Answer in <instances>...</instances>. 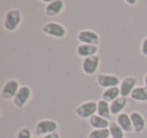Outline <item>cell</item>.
<instances>
[{
	"mask_svg": "<svg viewBox=\"0 0 147 138\" xmlns=\"http://www.w3.org/2000/svg\"><path fill=\"white\" fill-rule=\"evenodd\" d=\"M32 138H39L38 136H32Z\"/></svg>",
	"mask_w": 147,
	"mask_h": 138,
	"instance_id": "obj_28",
	"label": "cell"
},
{
	"mask_svg": "<svg viewBox=\"0 0 147 138\" xmlns=\"http://www.w3.org/2000/svg\"><path fill=\"white\" fill-rule=\"evenodd\" d=\"M140 51L142 53L143 57H147V37H145L144 39H142L140 45Z\"/></svg>",
	"mask_w": 147,
	"mask_h": 138,
	"instance_id": "obj_23",
	"label": "cell"
},
{
	"mask_svg": "<svg viewBox=\"0 0 147 138\" xmlns=\"http://www.w3.org/2000/svg\"><path fill=\"white\" fill-rule=\"evenodd\" d=\"M65 3L63 0H55L49 3L45 8V13L47 17H57L65 10Z\"/></svg>",
	"mask_w": 147,
	"mask_h": 138,
	"instance_id": "obj_11",
	"label": "cell"
},
{
	"mask_svg": "<svg viewBox=\"0 0 147 138\" xmlns=\"http://www.w3.org/2000/svg\"><path fill=\"white\" fill-rule=\"evenodd\" d=\"M137 87V78L134 76H127L121 81L119 85L120 93L122 97L128 98L132 94L133 90Z\"/></svg>",
	"mask_w": 147,
	"mask_h": 138,
	"instance_id": "obj_10",
	"label": "cell"
},
{
	"mask_svg": "<svg viewBox=\"0 0 147 138\" xmlns=\"http://www.w3.org/2000/svg\"><path fill=\"white\" fill-rule=\"evenodd\" d=\"M20 84L17 80L15 79H9L4 83L1 89V98L5 101H9V100H13L15 95L17 94L18 90L20 89Z\"/></svg>",
	"mask_w": 147,
	"mask_h": 138,
	"instance_id": "obj_5",
	"label": "cell"
},
{
	"mask_svg": "<svg viewBox=\"0 0 147 138\" xmlns=\"http://www.w3.org/2000/svg\"><path fill=\"white\" fill-rule=\"evenodd\" d=\"M109 131H110V136L112 138H125L124 130L120 127V125L116 121L110 122Z\"/></svg>",
	"mask_w": 147,
	"mask_h": 138,
	"instance_id": "obj_20",
	"label": "cell"
},
{
	"mask_svg": "<svg viewBox=\"0 0 147 138\" xmlns=\"http://www.w3.org/2000/svg\"><path fill=\"white\" fill-rule=\"evenodd\" d=\"M101 65V57L99 55H95L92 57H85L82 61V71L86 75L93 76L96 75Z\"/></svg>",
	"mask_w": 147,
	"mask_h": 138,
	"instance_id": "obj_4",
	"label": "cell"
},
{
	"mask_svg": "<svg viewBox=\"0 0 147 138\" xmlns=\"http://www.w3.org/2000/svg\"><path fill=\"white\" fill-rule=\"evenodd\" d=\"M109 138H112V137H109Z\"/></svg>",
	"mask_w": 147,
	"mask_h": 138,
	"instance_id": "obj_29",
	"label": "cell"
},
{
	"mask_svg": "<svg viewBox=\"0 0 147 138\" xmlns=\"http://www.w3.org/2000/svg\"><path fill=\"white\" fill-rule=\"evenodd\" d=\"M127 104H128V99L125 97H122V96H120L116 100L111 102L110 107L112 116H118L119 114L123 113V110L126 108Z\"/></svg>",
	"mask_w": 147,
	"mask_h": 138,
	"instance_id": "obj_15",
	"label": "cell"
},
{
	"mask_svg": "<svg viewBox=\"0 0 147 138\" xmlns=\"http://www.w3.org/2000/svg\"><path fill=\"white\" fill-rule=\"evenodd\" d=\"M98 51H99L98 45H86V43H80L76 49L77 55L80 57H83V59L98 55Z\"/></svg>",
	"mask_w": 147,
	"mask_h": 138,
	"instance_id": "obj_12",
	"label": "cell"
},
{
	"mask_svg": "<svg viewBox=\"0 0 147 138\" xmlns=\"http://www.w3.org/2000/svg\"><path fill=\"white\" fill-rule=\"evenodd\" d=\"M32 95V91H31L29 86H21L20 89L18 90L17 94L15 95V97L13 98L12 103L17 109H22L23 107L27 105V103L29 102Z\"/></svg>",
	"mask_w": 147,
	"mask_h": 138,
	"instance_id": "obj_7",
	"label": "cell"
},
{
	"mask_svg": "<svg viewBox=\"0 0 147 138\" xmlns=\"http://www.w3.org/2000/svg\"><path fill=\"white\" fill-rule=\"evenodd\" d=\"M41 138H61L59 136V132H53V133H49V134H47V135L42 136Z\"/></svg>",
	"mask_w": 147,
	"mask_h": 138,
	"instance_id": "obj_24",
	"label": "cell"
},
{
	"mask_svg": "<svg viewBox=\"0 0 147 138\" xmlns=\"http://www.w3.org/2000/svg\"><path fill=\"white\" fill-rule=\"evenodd\" d=\"M139 0H124V2L129 6H135L138 3Z\"/></svg>",
	"mask_w": 147,
	"mask_h": 138,
	"instance_id": "obj_25",
	"label": "cell"
},
{
	"mask_svg": "<svg viewBox=\"0 0 147 138\" xmlns=\"http://www.w3.org/2000/svg\"><path fill=\"white\" fill-rule=\"evenodd\" d=\"M89 120V125L93 128V129H105V128H109L110 125V120L106 119V118L102 117V116L95 114Z\"/></svg>",
	"mask_w": 147,
	"mask_h": 138,
	"instance_id": "obj_16",
	"label": "cell"
},
{
	"mask_svg": "<svg viewBox=\"0 0 147 138\" xmlns=\"http://www.w3.org/2000/svg\"><path fill=\"white\" fill-rule=\"evenodd\" d=\"M98 107H97V114L102 117L106 118V119L110 120L112 118V113H111V107L110 103L104 100H99L98 102Z\"/></svg>",
	"mask_w": 147,
	"mask_h": 138,
	"instance_id": "obj_19",
	"label": "cell"
},
{
	"mask_svg": "<svg viewBox=\"0 0 147 138\" xmlns=\"http://www.w3.org/2000/svg\"><path fill=\"white\" fill-rule=\"evenodd\" d=\"M132 100L139 103H145L147 102V88L145 86H137L133 90L132 94L130 95Z\"/></svg>",
	"mask_w": 147,
	"mask_h": 138,
	"instance_id": "obj_17",
	"label": "cell"
},
{
	"mask_svg": "<svg viewBox=\"0 0 147 138\" xmlns=\"http://www.w3.org/2000/svg\"><path fill=\"white\" fill-rule=\"evenodd\" d=\"M22 22V12L18 8H11L6 12L3 20V26L8 32L15 31Z\"/></svg>",
	"mask_w": 147,
	"mask_h": 138,
	"instance_id": "obj_1",
	"label": "cell"
},
{
	"mask_svg": "<svg viewBox=\"0 0 147 138\" xmlns=\"http://www.w3.org/2000/svg\"><path fill=\"white\" fill-rule=\"evenodd\" d=\"M96 82L99 87L105 90L108 88L118 87L121 83V80L114 74H98L96 77Z\"/></svg>",
	"mask_w": 147,
	"mask_h": 138,
	"instance_id": "obj_8",
	"label": "cell"
},
{
	"mask_svg": "<svg viewBox=\"0 0 147 138\" xmlns=\"http://www.w3.org/2000/svg\"><path fill=\"white\" fill-rule=\"evenodd\" d=\"M130 118L132 121L133 129L137 133H141L142 131H144L145 127H146V121L145 118L140 112L138 111H133L130 113Z\"/></svg>",
	"mask_w": 147,
	"mask_h": 138,
	"instance_id": "obj_13",
	"label": "cell"
},
{
	"mask_svg": "<svg viewBox=\"0 0 147 138\" xmlns=\"http://www.w3.org/2000/svg\"><path fill=\"white\" fill-rule=\"evenodd\" d=\"M77 39L81 43L94 45H99L101 41L100 35L92 29H83V30L79 31L77 34Z\"/></svg>",
	"mask_w": 147,
	"mask_h": 138,
	"instance_id": "obj_9",
	"label": "cell"
},
{
	"mask_svg": "<svg viewBox=\"0 0 147 138\" xmlns=\"http://www.w3.org/2000/svg\"><path fill=\"white\" fill-rule=\"evenodd\" d=\"M120 96H121V93H120V89H119V86H118V87H112V88H108V89H105L102 93L101 99L111 103V102L116 100L117 98H119Z\"/></svg>",
	"mask_w": 147,
	"mask_h": 138,
	"instance_id": "obj_18",
	"label": "cell"
},
{
	"mask_svg": "<svg viewBox=\"0 0 147 138\" xmlns=\"http://www.w3.org/2000/svg\"><path fill=\"white\" fill-rule=\"evenodd\" d=\"M57 129H59V124L57 123V121H55L53 119L39 120L35 124L34 127V131L36 136H45L47 134L57 132Z\"/></svg>",
	"mask_w": 147,
	"mask_h": 138,
	"instance_id": "obj_3",
	"label": "cell"
},
{
	"mask_svg": "<svg viewBox=\"0 0 147 138\" xmlns=\"http://www.w3.org/2000/svg\"><path fill=\"white\" fill-rule=\"evenodd\" d=\"M40 2H42V3H45V4H49V3H51V2H53V1H55V0H39Z\"/></svg>",
	"mask_w": 147,
	"mask_h": 138,
	"instance_id": "obj_27",
	"label": "cell"
},
{
	"mask_svg": "<svg viewBox=\"0 0 147 138\" xmlns=\"http://www.w3.org/2000/svg\"><path fill=\"white\" fill-rule=\"evenodd\" d=\"M16 138H32V134L27 127H22L17 131Z\"/></svg>",
	"mask_w": 147,
	"mask_h": 138,
	"instance_id": "obj_22",
	"label": "cell"
},
{
	"mask_svg": "<svg viewBox=\"0 0 147 138\" xmlns=\"http://www.w3.org/2000/svg\"><path fill=\"white\" fill-rule=\"evenodd\" d=\"M143 83H144V86L147 88V73L144 75V77H143Z\"/></svg>",
	"mask_w": 147,
	"mask_h": 138,
	"instance_id": "obj_26",
	"label": "cell"
},
{
	"mask_svg": "<svg viewBox=\"0 0 147 138\" xmlns=\"http://www.w3.org/2000/svg\"><path fill=\"white\" fill-rule=\"evenodd\" d=\"M45 34L49 35L53 39H63L67 35V28L65 26H63V24L59 22H55V21H49L43 24L42 28H41Z\"/></svg>",
	"mask_w": 147,
	"mask_h": 138,
	"instance_id": "obj_2",
	"label": "cell"
},
{
	"mask_svg": "<svg viewBox=\"0 0 147 138\" xmlns=\"http://www.w3.org/2000/svg\"><path fill=\"white\" fill-rule=\"evenodd\" d=\"M97 107H98L97 102L93 100L86 101L76 108V115L82 119H90L93 115L97 114Z\"/></svg>",
	"mask_w": 147,
	"mask_h": 138,
	"instance_id": "obj_6",
	"label": "cell"
},
{
	"mask_svg": "<svg viewBox=\"0 0 147 138\" xmlns=\"http://www.w3.org/2000/svg\"><path fill=\"white\" fill-rule=\"evenodd\" d=\"M116 122L124 130L125 133H130V132L134 131L132 121H131V118H130V114L124 113V112L119 114L118 116H116Z\"/></svg>",
	"mask_w": 147,
	"mask_h": 138,
	"instance_id": "obj_14",
	"label": "cell"
},
{
	"mask_svg": "<svg viewBox=\"0 0 147 138\" xmlns=\"http://www.w3.org/2000/svg\"><path fill=\"white\" fill-rule=\"evenodd\" d=\"M109 137H111L109 128H105V129H93L88 135V138H109Z\"/></svg>",
	"mask_w": 147,
	"mask_h": 138,
	"instance_id": "obj_21",
	"label": "cell"
}]
</instances>
